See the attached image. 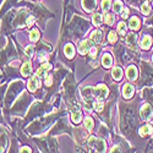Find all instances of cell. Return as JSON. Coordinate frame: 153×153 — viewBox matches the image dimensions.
I'll list each match as a JSON object with an SVG mask.
<instances>
[{"label":"cell","mask_w":153,"mask_h":153,"mask_svg":"<svg viewBox=\"0 0 153 153\" xmlns=\"http://www.w3.org/2000/svg\"><path fill=\"white\" fill-rule=\"evenodd\" d=\"M88 145H90L91 148H94L97 152H104L105 151V142L103 141V140L91 137L90 141H88Z\"/></svg>","instance_id":"cell-1"},{"label":"cell","mask_w":153,"mask_h":153,"mask_svg":"<svg viewBox=\"0 0 153 153\" xmlns=\"http://www.w3.org/2000/svg\"><path fill=\"white\" fill-rule=\"evenodd\" d=\"M93 96L98 100H103L108 96V88L104 85H98L96 88H93Z\"/></svg>","instance_id":"cell-2"},{"label":"cell","mask_w":153,"mask_h":153,"mask_svg":"<svg viewBox=\"0 0 153 153\" xmlns=\"http://www.w3.org/2000/svg\"><path fill=\"white\" fill-rule=\"evenodd\" d=\"M41 87V82H39V77L36 75L33 76V77L30 80L28 85H27V88L30 92H36V90H38V88Z\"/></svg>","instance_id":"cell-3"},{"label":"cell","mask_w":153,"mask_h":153,"mask_svg":"<svg viewBox=\"0 0 153 153\" xmlns=\"http://www.w3.org/2000/svg\"><path fill=\"white\" fill-rule=\"evenodd\" d=\"M152 115H153V111H152L151 105L149 104H143V107L141 108V118L143 120L148 121V120H151Z\"/></svg>","instance_id":"cell-4"},{"label":"cell","mask_w":153,"mask_h":153,"mask_svg":"<svg viewBox=\"0 0 153 153\" xmlns=\"http://www.w3.org/2000/svg\"><path fill=\"white\" fill-rule=\"evenodd\" d=\"M96 6H97V0H82V7L87 12L94 11Z\"/></svg>","instance_id":"cell-5"},{"label":"cell","mask_w":153,"mask_h":153,"mask_svg":"<svg viewBox=\"0 0 153 153\" xmlns=\"http://www.w3.org/2000/svg\"><path fill=\"white\" fill-rule=\"evenodd\" d=\"M71 120L75 124H79L82 120V114H81L80 108L77 105H76L75 108H72V110H71Z\"/></svg>","instance_id":"cell-6"},{"label":"cell","mask_w":153,"mask_h":153,"mask_svg":"<svg viewBox=\"0 0 153 153\" xmlns=\"http://www.w3.org/2000/svg\"><path fill=\"white\" fill-rule=\"evenodd\" d=\"M50 69H52V65H50L49 62H43V64H42V66L37 70L36 75H37L39 79H41V77H44V79H45V76H47V71H48V70H50Z\"/></svg>","instance_id":"cell-7"},{"label":"cell","mask_w":153,"mask_h":153,"mask_svg":"<svg viewBox=\"0 0 153 153\" xmlns=\"http://www.w3.org/2000/svg\"><path fill=\"white\" fill-rule=\"evenodd\" d=\"M91 47H93L92 41H83V42H81L80 45H79V53L80 54L88 53V52H90V49H91Z\"/></svg>","instance_id":"cell-8"},{"label":"cell","mask_w":153,"mask_h":153,"mask_svg":"<svg viewBox=\"0 0 153 153\" xmlns=\"http://www.w3.org/2000/svg\"><path fill=\"white\" fill-rule=\"evenodd\" d=\"M152 37L151 36H143L142 37V39H141V43H140V45H141V48L142 49H145V50H148L149 48H151V45H152Z\"/></svg>","instance_id":"cell-9"},{"label":"cell","mask_w":153,"mask_h":153,"mask_svg":"<svg viewBox=\"0 0 153 153\" xmlns=\"http://www.w3.org/2000/svg\"><path fill=\"white\" fill-rule=\"evenodd\" d=\"M123 96L126 99H130L134 96V87L131 85H129V83H126L124 86V88H123Z\"/></svg>","instance_id":"cell-10"},{"label":"cell","mask_w":153,"mask_h":153,"mask_svg":"<svg viewBox=\"0 0 153 153\" xmlns=\"http://www.w3.org/2000/svg\"><path fill=\"white\" fill-rule=\"evenodd\" d=\"M129 27H130L132 31H138L140 27H141V21H140L136 16L131 17L130 21H129Z\"/></svg>","instance_id":"cell-11"},{"label":"cell","mask_w":153,"mask_h":153,"mask_svg":"<svg viewBox=\"0 0 153 153\" xmlns=\"http://www.w3.org/2000/svg\"><path fill=\"white\" fill-rule=\"evenodd\" d=\"M127 79H129L130 81H135L137 79V76H138V72H137V69L136 66H130L129 69H127Z\"/></svg>","instance_id":"cell-12"},{"label":"cell","mask_w":153,"mask_h":153,"mask_svg":"<svg viewBox=\"0 0 153 153\" xmlns=\"http://www.w3.org/2000/svg\"><path fill=\"white\" fill-rule=\"evenodd\" d=\"M113 64V56L110 54H104L103 56H102V65H103L104 68H110Z\"/></svg>","instance_id":"cell-13"},{"label":"cell","mask_w":153,"mask_h":153,"mask_svg":"<svg viewBox=\"0 0 153 153\" xmlns=\"http://www.w3.org/2000/svg\"><path fill=\"white\" fill-rule=\"evenodd\" d=\"M31 71H32V65H31V62H25L23 65H22V68H21V74H22V76H30L31 75Z\"/></svg>","instance_id":"cell-14"},{"label":"cell","mask_w":153,"mask_h":153,"mask_svg":"<svg viewBox=\"0 0 153 153\" xmlns=\"http://www.w3.org/2000/svg\"><path fill=\"white\" fill-rule=\"evenodd\" d=\"M64 50H65V55H66L68 59H72L75 56V48H74V45L71 43L66 44L65 45V49H64Z\"/></svg>","instance_id":"cell-15"},{"label":"cell","mask_w":153,"mask_h":153,"mask_svg":"<svg viewBox=\"0 0 153 153\" xmlns=\"http://www.w3.org/2000/svg\"><path fill=\"white\" fill-rule=\"evenodd\" d=\"M102 39H103V34H102L100 31H93L91 33V41L94 43H100Z\"/></svg>","instance_id":"cell-16"},{"label":"cell","mask_w":153,"mask_h":153,"mask_svg":"<svg viewBox=\"0 0 153 153\" xmlns=\"http://www.w3.org/2000/svg\"><path fill=\"white\" fill-rule=\"evenodd\" d=\"M111 74H113V77L115 81H120L123 79V70L120 68H114Z\"/></svg>","instance_id":"cell-17"},{"label":"cell","mask_w":153,"mask_h":153,"mask_svg":"<svg viewBox=\"0 0 153 153\" xmlns=\"http://www.w3.org/2000/svg\"><path fill=\"white\" fill-rule=\"evenodd\" d=\"M152 127L149 126V125H143L142 127H141V129H140V135H141V136H147V135H149V134H152Z\"/></svg>","instance_id":"cell-18"},{"label":"cell","mask_w":153,"mask_h":153,"mask_svg":"<svg viewBox=\"0 0 153 153\" xmlns=\"http://www.w3.org/2000/svg\"><path fill=\"white\" fill-rule=\"evenodd\" d=\"M39 31H38L37 28H33L31 32H30V39L32 41V42H37L38 39H39Z\"/></svg>","instance_id":"cell-19"},{"label":"cell","mask_w":153,"mask_h":153,"mask_svg":"<svg viewBox=\"0 0 153 153\" xmlns=\"http://www.w3.org/2000/svg\"><path fill=\"white\" fill-rule=\"evenodd\" d=\"M85 127H86L88 131H91L93 127H94V121L91 118H86L85 119Z\"/></svg>","instance_id":"cell-20"},{"label":"cell","mask_w":153,"mask_h":153,"mask_svg":"<svg viewBox=\"0 0 153 153\" xmlns=\"http://www.w3.org/2000/svg\"><path fill=\"white\" fill-rule=\"evenodd\" d=\"M141 10H142V14H143V15H149V14H151V6H149V4H148V0H146V1L142 4Z\"/></svg>","instance_id":"cell-21"},{"label":"cell","mask_w":153,"mask_h":153,"mask_svg":"<svg viewBox=\"0 0 153 153\" xmlns=\"http://www.w3.org/2000/svg\"><path fill=\"white\" fill-rule=\"evenodd\" d=\"M110 6H111V0H102V10H103L105 14L110 9Z\"/></svg>","instance_id":"cell-22"},{"label":"cell","mask_w":153,"mask_h":153,"mask_svg":"<svg viewBox=\"0 0 153 153\" xmlns=\"http://www.w3.org/2000/svg\"><path fill=\"white\" fill-rule=\"evenodd\" d=\"M136 41H137V34L136 33H130V34H127V37H126V42L129 43V44H135L136 43Z\"/></svg>","instance_id":"cell-23"},{"label":"cell","mask_w":153,"mask_h":153,"mask_svg":"<svg viewBox=\"0 0 153 153\" xmlns=\"http://www.w3.org/2000/svg\"><path fill=\"white\" fill-rule=\"evenodd\" d=\"M92 21H93V25H94L96 27H99L100 25H102V15H99V14H94Z\"/></svg>","instance_id":"cell-24"},{"label":"cell","mask_w":153,"mask_h":153,"mask_svg":"<svg viewBox=\"0 0 153 153\" xmlns=\"http://www.w3.org/2000/svg\"><path fill=\"white\" fill-rule=\"evenodd\" d=\"M123 9H124V4L121 3V1H115L114 3V11L117 12V14H120V12L123 11Z\"/></svg>","instance_id":"cell-25"},{"label":"cell","mask_w":153,"mask_h":153,"mask_svg":"<svg viewBox=\"0 0 153 153\" xmlns=\"http://www.w3.org/2000/svg\"><path fill=\"white\" fill-rule=\"evenodd\" d=\"M103 108H104V102H102V100H97V102H94V109H96V111H102L103 110Z\"/></svg>","instance_id":"cell-26"},{"label":"cell","mask_w":153,"mask_h":153,"mask_svg":"<svg viewBox=\"0 0 153 153\" xmlns=\"http://www.w3.org/2000/svg\"><path fill=\"white\" fill-rule=\"evenodd\" d=\"M108 41H109V43H111V44H114L117 41H118V36H117V33L115 32H110L109 34H108Z\"/></svg>","instance_id":"cell-27"},{"label":"cell","mask_w":153,"mask_h":153,"mask_svg":"<svg viewBox=\"0 0 153 153\" xmlns=\"http://www.w3.org/2000/svg\"><path fill=\"white\" fill-rule=\"evenodd\" d=\"M118 32H119V34H121V36H126V25H125L124 22L119 23V26H118Z\"/></svg>","instance_id":"cell-28"},{"label":"cell","mask_w":153,"mask_h":153,"mask_svg":"<svg viewBox=\"0 0 153 153\" xmlns=\"http://www.w3.org/2000/svg\"><path fill=\"white\" fill-rule=\"evenodd\" d=\"M104 20L108 25H113L114 23V14H105Z\"/></svg>","instance_id":"cell-29"},{"label":"cell","mask_w":153,"mask_h":153,"mask_svg":"<svg viewBox=\"0 0 153 153\" xmlns=\"http://www.w3.org/2000/svg\"><path fill=\"white\" fill-rule=\"evenodd\" d=\"M26 54H27V56H30V58L33 56V45L26 47Z\"/></svg>","instance_id":"cell-30"},{"label":"cell","mask_w":153,"mask_h":153,"mask_svg":"<svg viewBox=\"0 0 153 153\" xmlns=\"http://www.w3.org/2000/svg\"><path fill=\"white\" fill-rule=\"evenodd\" d=\"M97 48H94V47H91V49H90V55L92 56V58H96L97 56Z\"/></svg>","instance_id":"cell-31"},{"label":"cell","mask_w":153,"mask_h":153,"mask_svg":"<svg viewBox=\"0 0 153 153\" xmlns=\"http://www.w3.org/2000/svg\"><path fill=\"white\" fill-rule=\"evenodd\" d=\"M127 16H129V9H127V7H124L123 11H121V17H123V19H126Z\"/></svg>","instance_id":"cell-32"},{"label":"cell","mask_w":153,"mask_h":153,"mask_svg":"<svg viewBox=\"0 0 153 153\" xmlns=\"http://www.w3.org/2000/svg\"><path fill=\"white\" fill-rule=\"evenodd\" d=\"M33 22H34V17H33V16H30V17H28V20L26 21V23H27V27H31L32 25H33Z\"/></svg>","instance_id":"cell-33"},{"label":"cell","mask_w":153,"mask_h":153,"mask_svg":"<svg viewBox=\"0 0 153 153\" xmlns=\"http://www.w3.org/2000/svg\"><path fill=\"white\" fill-rule=\"evenodd\" d=\"M52 80H53V77H52V76H47V80H45V85L47 86H50V85H52Z\"/></svg>","instance_id":"cell-34"},{"label":"cell","mask_w":153,"mask_h":153,"mask_svg":"<svg viewBox=\"0 0 153 153\" xmlns=\"http://www.w3.org/2000/svg\"><path fill=\"white\" fill-rule=\"evenodd\" d=\"M20 152H32V151H31L30 147H22V148L20 149Z\"/></svg>","instance_id":"cell-35"},{"label":"cell","mask_w":153,"mask_h":153,"mask_svg":"<svg viewBox=\"0 0 153 153\" xmlns=\"http://www.w3.org/2000/svg\"><path fill=\"white\" fill-rule=\"evenodd\" d=\"M111 152H120V151H119V147H115V148H114V147H113Z\"/></svg>","instance_id":"cell-36"}]
</instances>
